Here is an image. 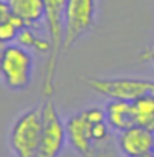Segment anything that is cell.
<instances>
[{
	"instance_id": "1",
	"label": "cell",
	"mask_w": 154,
	"mask_h": 157,
	"mask_svg": "<svg viewBox=\"0 0 154 157\" xmlns=\"http://www.w3.org/2000/svg\"><path fill=\"white\" fill-rule=\"evenodd\" d=\"M43 3H45V23L50 41V53L48 58H46L45 76H43V96L53 98L58 58L60 52L63 50V41H65L66 0H43Z\"/></svg>"
},
{
	"instance_id": "2",
	"label": "cell",
	"mask_w": 154,
	"mask_h": 157,
	"mask_svg": "<svg viewBox=\"0 0 154 157\" xmlns=\"http://www.w3.org/2000/svg\"><path fill=\"white\" fill-rule=\"evenodd\" d=\"M41 131L43 113L41 106H35L23 113L12 126L8 141L15 157H37L41 141Z\"/></svg>"
},
{
	"instance_id": "3",
	"label": "cell",
	"mask_w": 154,
	"mask_h": 157,
	"mask_svg": "<svg viewBox=\"0 0 154 157\" xmlns=\"http://www.w3.org/2000/svg\"><path fill=\"white\" fill-rule=\"evenodd\" d=\"M33 73V58L20 45H5L0 55V76L7 88L20 91L30 86Z\"/></svg>"
},
{
	"instance_id": "4",
	"label": "cell",
	"mask_w": 154,
	"mask_h": 157,
	"mask_svg": "<svg viewBox=\"0 0 154 157\" xmlns=\"http://www.w3.org/2000/svg\"><path fill=\"white\" fill-rule=\"evenodd\" d=\"M86 84L93 91L100 93L109 99H121L134 103L138 98L154 94V81L151 79H138V78H113V79H100L88 78Z\"/></svg>"
},
{
	"instance_id": "5",
	"label": "cell",
	"mask_w": 154,
	"mask_h": 157,
	"mask_svg": "<svg viewBox=\"0 0 154 157\" xmlns=\"http://www.w3.org/2000/svg\"><path fill=\"white\" fill-rule=\"evenodd\" d=\"M41 113H43V131L37 157H58L65 146L66 127L55 108L53 98H45V103L41 104Z\"/></svg>"
},
{
	"instance_id": "6",
	"label": "cell",
	"mask_w": 154,
	"mask_h": 157,
	"mask_svg": "<svg viewBox=\"0 0 154 157\" xmlns=\"http://www.w3.org/2000/svg\"><path fill=\"white\" fill-rule=\"evenodd\" d=\"M95 23V0H66L65 41L63 50H70Z\"/></svg>"
},
{
	"instance_id": "7",
	"label": "cell",
	"mask_w": 154,
	"mask_h": 157,
	"mask_svg": "<svg viewBox=\"0 0 154 157\" xmlns=\"http://www.w3.org/2000/svg\"><path fill=\"white\" fill-rule=\"evenodd\" d=\"M65 127H66V137L73 146V149L83 157H95L96 147L95 141L91 137V124L85 119L83 114L78 113L75 116H71L65 124Z\"/></svg>"
},
{
	"instance_id": "8",
	"label": "cell",
	"mask_w": 154,
	"mask_h": 157,
	"mask_svg": "<svg viewBox=\"0 0 154 157\" xmlns=\"http://www.w3.org/2000/svg\"><path fill=\"white\" fill-rule=\"evenodd\" d=\"M118 146L126 157L152 152L154 151V131L134 124L129 129L121 131L119 139H118Z\"/></svg>"
},
{
	"instance_id": "9",
	"label": "cell",
	"mask_w": 154,
	"mask_h": 157,
	"mask_svg": "<svg viewBox=\"0 0 154 157\" xmlns=\"http://www.w3.org/2000/svg\"><path fill=\"white\" fill-rule=\"evenodd\" d=\"M106 122L109 127L116 131H126L131 126L136 124V113H134V104L129 101H121V99H111L106 104Z\"/></svg>"
},
{
	"instance_id": "10",
	"label": "cell",
	"mask_w": 154,
	"mask_h": 157,
	"mask_svg": "<svg viewBox=\"0 0 154 157\" xmlns=\"http://www.w3.org/2000/svg\"><path fill=\"white\" fill-rule=\"evenodd\" d=\"M10 13H14L25 22L27 27H33L45 18L43 0H8Z\"/></svg>"
},
{
	"instance_id": "11",
	"label": "cell",
	"mask_w": 154,
	"mask_h": 157,
	"mask_svg": "<svg viewBox=\"0 0 154 157\" xmlns=\"http://www.w3.org/2000/svg\"><path fill=\"white\" fill-rule=\"evenodd\" d=\"M136 124L154 131V94L141 96L134 101Z\"/></svg>"
},
{
	"instance_id": "12",
	"label": "cell",
	"mask_w": 154,
	"mask_h": 157,
	"mask_svg": "<svg viewBox=\"0 0 154 157\" xmlns=\"http://www.w3.org/2000/svg\"><path fill=\"white\" fill-rule=\"evenodd\" d=\"M15 41H17L20 46H23V48H33L35 52L45 53V55L50 53V41H48V38H46V40L40 38L35 32L32 30V27L22 28Z\"/></svg>"
},
{
	"instance_id": "13",
	"label": "cell",
	"mask_w": 154,
	"mask_h": 157,
	"mask_svg": "<svg viewBox=\"0 0 154 157\" xmlns=\"http://www.w3.org/2000/svg\"><path fill=\"white\" fill-rule=\"evenodd\" d=\"M25 27H27V25H25V22L20 17L10 13L8 18H5L3 22H0V43L8 45V43H12V41H15L20 30Z\"/></svg>"
},
{
	"instance_id": "14",
	"label": "cell",
	"mask_w": 154,
	"mask_h": 157,
	"mask_svg": "<svg viewBox=\"0 0 154 157\" xmlns=\"http://www.w3.org/2000/svg\"><path fill=\"white\" fill-rule=\"evenodd\" d=\"M108 136H109V124H106V121L91 124V137L95 141V144L106 141Z\"/></svg>"
},
{
	"instance_id": "15",
	"label": "cell",
	"mask_w": 154,
	"mask_h": 157,
	"mask_svg": "<svg viewBox=\"0 0 154 157\" xmlns=\"http://www.w3.org/2000/svg\"><path fill=\"white\" fill-rule=\"evenodd\" d=\"M81 114L85 116L89 124H96V122H103L106 121V113L105 109H100V108H86L81 111Z\"/></svg>"
},
{
	"instance_id": "16",
	"label": "cell",
	"mask_w": 154,
	"mask_h": 157,
	"mask_svg": "<svg viewBox=\"0 0 154 157\" xmlns=\"http://www.w3.org/2000/svg\"><path fill=\"white\" fill-rule=\"evenodd\" d=\"M10 17V7H8V2L5 0H0V22H3L5 18Z\"/></svg>"
},
{
	"instance_id": "17",
	"label": "cell",
	"mask_w": 154,
	"mask_h": 157,
	"mask_svg": "<svg viewBox=\"0 0 154 157\" xmlns=\"http://www.w3.org/2000/svg\"><path fill=\"white\" fill-rule=\"evenodd\" d=\"M141 60L143 61H151L152 65H154V48H151V50H148V52H144L143 55H141Z\"/></svg>"
},
{
	"instance_id": "18",
	"label": "cell",
	"mask_w": 154,
	"mask_h": 157,
	"mask_svg": "<svg viewBox=\"0 0 154 157\" xmlns=\"http://www.w3.org/2000/svg\"><path fill=\"white\" fill-rule=\"evenodd\" d=\"M128 157H154L152 152H146V154H136V155H128Z\"/></svg>"
},
{
	"instance_id": "19",
	"label": "cell",
	"mask_w": 154,
	"mask_h": 157,
	"mask_svg": "<svg viewBox=\"0 0 154 157\" xmlns=\"http://www.w3.org/2000/svg\"><path fill=\"white\" fill-rule=\"evenodd\" d=\"M3 48H5V45H3V43H0V55H2V52H3Z\"/></svg>"
},
{
	"instance_id": "20",
	"label": "cell",
	"mask_w": 154,
	"mask_h": 157,
	"mask_svg": "<svg viewBox=\"0 0 154 157\" xmlns=\"http://www.w3.org/2000/svg\"><path fill=\"white\" fill-rule=\"evenodd\" d=\"M152 155H154V151H152Z\"/></svg>"
}]
</instances>
